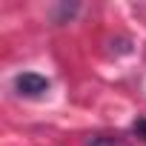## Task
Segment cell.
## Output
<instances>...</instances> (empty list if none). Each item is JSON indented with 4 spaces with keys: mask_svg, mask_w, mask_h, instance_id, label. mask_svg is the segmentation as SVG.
<instances>
[{
    "mask_svg": "<svg viewBox=\"0 0 146 146\" xmlns=\"http://www.w3.org/2000/svg\"><path fill=\"white\" fill-rule=\"evenodd\" d=\"M86 146H126V140L120 135H92Z\"/></svg>",
    "mask_w": 146,
    "mask_h": 146,
    "instance_id": "cell-2",
    "label": "cell"
},
{
    "mask_svg": "<svg viewBox=\"0 0 146 146\" xmlns=\"http://www.w3.org/2000/svg\"><path fill=\"white\" fill-rule=\"evenodd\" d=\"M12 83H15V92L20 98H43L49 92V86H52L49 78L37 75V72H23V75H17Z\"/></svg>",
    "mask_w": 146,
    "mask_h": 146,
    "instance_id": "cell-1",
    "label": "cell"
},
{
    "mask_svg": "<svg viewBox=\"0 0 146 146\" xmlns=\"http://www.w3.org/2000/svg\"><path fill=\"white\" fill-rule=\"evenodd\" d=\"M132 132H135L140 140H146V117H137V120L132 123Z\"/></svg>",
    "mask_w": 146,
    "mask_h": 146,
    "instance_id": "cell-3",
    "label": "cell"
}]
</instances>
